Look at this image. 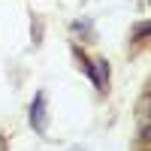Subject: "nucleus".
<instances>
[{"label": "nucleus", "instance_id": "f257e3e1", "mask_svg": "<svg viewBox=\"0 0 151 151\" xmlns=\"http://www.w3.org/2000/svg\"><path fill=\"white\" fill-rule=\"evenodd\" d=\"M30 124H33V130L40 133V136H45L48 121H45V94H42V91L36 94L33 103H30Z\"/></svg>", "mask_w": 151, "mask_h": 151}, {"label": "nucleus", "instance_id": "f03ea898", "mask_svg": "<svg viewBox=\"0 0 151 151\" xmlns=\"http://www.w3.org/2000/svg\"><path fill=\"white\" fill-rule=\"evenodd\" d=\"M94 70H97L100 85H106V82H109V67H106V60H103V58H100V60H94Z\"/></svg>", "mask_w": 151, "mask_h": 151}, {"label": "nucleus", "instance_id": "7ed1b4c3", "mask_svg": "<svg viewBox=\"0 0 151 151\" xmlns=\"http://www.w3.org/2000/svg\"><path fill=\"white\" fill-rule=\"evenodd\" d=\"M145 33H148V21H142L139 27H136V40H145Z\"/></svg>", "mask_w": 151, "mask_h": 151}, {"label": "nucleus", "instance_id": "20e7f679", "mask_svg": "<svg viewBox=\"0 0 151 151\" xmlns=\"http://www.w3.org/2000/svg\"><path fill=\"white\" fill-rule=\"evenodd\" d=\"M70 151H82V148H70Z\"/></svg>", "mask_w": 151, "mask_h": 151}]
</instances>
